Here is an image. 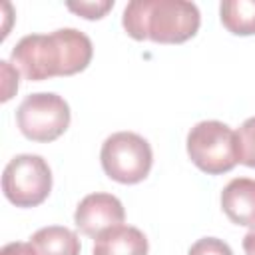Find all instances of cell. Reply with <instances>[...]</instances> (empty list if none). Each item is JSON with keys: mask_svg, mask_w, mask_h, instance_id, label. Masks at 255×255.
<instances>
[{"mask_svg": "<svg viewBox=\"0 0 255 255\" xmlns=\"http://www.w3.org/2000/svg\"><path fill=\"white\" fill-rule=\"evenodd\" d=\"M94 56L92 40L76 28H60L52 34L24 36L10 54L14 68L30 82L56 76H74L88 68Z\"/></svg>", "mask_w": 255, "mask_h": 255, "instance_id": "1", "label": "cell"}, {"mask_svg": "<svg viewBox=\"0 0 255 255\" xmlns=\"http://www.w3.org/2000/svg\"><path fill=\"white\" fill-rule=\"evenodd\" d=\"M199 10L187 0H133L124 8L122 24L133 40L181 44L199 30Z\"/></svg>", "mask_w": 255, "mask_h": 255, "instance_id": "2", "label": "cell"}, {"mask_svg": "<svg viewBox=\"0 0 255 255\" xmlns=\"http://www.w3.org/2000/svg\"><path fill=\"white\" fill-rule=\"evenodd\" d=\"M187 153L201 171L209 175L227 173L239 163L237 133L217 120L199 122L187 133Z\"/></svg>", "mask_w": 255, "mask_h": 255, "instance_id": "3", "label": "cell"}, {"mask_svg": "<svg viewBox=\"0 0 255 255\" xmlns=\"http://www.w3.org/2000/svg\"><path fill=\"white\" fill-rule=\"evenodd\" d=\"M100 161L108 177L118 183H139L147 177L153 153L147 139L133 131H116L102 143Z\"/></svg>", "mask_w": 255, "mask_h": 255, "instance_id": "4", "label": "cell"}, {"mask_svg": "<svg viewBox=\"0 0 255 255\" xmlns=\"http://www.w3.org/2000/svg\"><path fill=\"white\" fill-rule=\"evenodd\" d=\"M52 189V171L42 155L20 153L12 157L2 173V191L16 207L40 205Z\"/></svg>", "mask_w": 255, "mask_h": 255, "instance_id": "5", "label": "cell"}, {"mask_svg": "<svg viewBox=\"0 0 255 255\" xmlns=\"http://www.w3.org/2000/svg\"><path fill=\"white\" fill-rule=\"evenodd\" d=\"M16 124L32 141H54L70 126V106L52 92L30 94L16 110Z\"/></svg>", "mask_w": 255, "mask_h": 255, "instance_id": "6", "label": "cell"}, {"mask_svg": "<svg viewBox=\"0 0 255 255\" xmlns=\"http://www.w3.org/2000/svg\"><path fill=\"white\" fill-rule=\"evenodd\" d=\"M126 217L122 201L112 195V193H90L86 195L74 213L76 227L88 235V237H98L102 231L122 225Z\"/></svg>", "mask_w": 255, "mask_h": 255, "instance_id": "7", "label": "cell"}, {"mask_svg": "<svg viewBox=\"0 0 255 255\" xmlns=\"http://www.w3.org/2000/svg\"><path fill=\"white\" fill-rule=\"evenodd\" d=\"M223 213L235 225L255 229V179L235 177L221 191Z\"/></svg>", "mask_w": 255, "mask_h": 255, "instance_id": "8", "label": "cell"}, {"mask_svg": "<svg viewBox=\"0 0 255 255\" xmlns=\"http://www.w3.org/2000/svg\"><path fill=\"white\" fill-rule=\"evenodd\" d=\"M94 255H147V237L131 225H116L94 241Z\"/></svg>", "mask_w": 255, "mask_h": 255, "instance_id": "9", "label": "cell"}, {"mask_svg": "<svg viewBox=\"0 0 255 255\" xmlns=\"http://www.w3.org/2000/svg\"><path fill=\"white\" fill-rule=\"evenodd\" d=\"M30 243L36 247L38 255H80V239L78 235L62 225H50L38 229Z\"/></svg>", "mask_w": 255, "mask_h": 255, "instance_id": "10", "label": "cell"}, {"mask_svg": "<svg viewBox=\"0 0 255 255\" xmlns=\"http://www.w3.org/2000/svg\"><path fill=\"white\" fill-rule=\"evenodd\" d=\"M221 24L235 36L255 34V0H225L219 6Z\"/></svg>", "mask_w": 255, "mask_h": 255, "instance_id": "11", "label": "cell"}, {"mask_svg": "<svg viewBox=\"0 0 255 255\" xmlns=\"http://www.w3.org/2000/svg\"><path fill=\"white\" fill-rule=\"evenodd\" d=\"M235 133L239 147V163L247 167H255V116L245 120Z\"/></svg>", "mask_w": 255, "mask_h": 255, "instance_id": "12", "label": "cell"}, {"mask_svg": "<svg viewBox=\"0 0 255 255\" xmlns=\"http://www.w3.org/2000/svg\"><path fill=\"white\" fill-rule=\"evenodd\" d=\"M187 255H233V251L225 241L217 237H201L189 247Z\"/></svg>", "mask_w": 255, "mask_h": 255, "instance_id": "13", "label": "cell"}, {"mask_svg": "<svg viewBox=\"0 0 255 255\" xmlns=\"http://www.w3.org/2000/svg\"><path fill=\"white\" fill-rule=\"evenodd\" d=\"M114 8V0H104V2H68V10L80 14L86 20H98L106 16L108 10Z\"/></svg>", "mask_w": 255, "mask_h": 255, "instance_id": "14", "label": "cell"}, {"mask_svg": "<svg viewBox=\"0 0 255 255\" xmlns=\"http://www.w3.org/2000/svg\"><path fill=\"white\" fill-rule=\"evenodd\" d=\"M0 68H2V78H4V84H2V102H8L14 96V92L18 90V72L6 60L0 62Z\"/></svg>", "mask_w": 255, "mask_h": 255, "instance_id": "15", "label": "cell"}, {"mask_svg": "<svg viewBox=\"0 0 255 255\" xmlns=\"http://www.w3.org/2000/svg\"><path fill=\"white\" fill-rule=\"evenodd\" d=\"M0 255H38L36 247L32 243H24V241H12L6 243L0 251Z\"/></svg>", "mask_w": 255, "mask_h": 255, "instance_id": "16", "label": "cell"}, {"mask_svg": "<svg viewBox=\"0 0 255 255\" xmlns=\"http://www.w3.org/2000/svg\"><path fill=\"white\" fill-rule=\"evenodd\" d=\"M243 251H245V255H255V229H251L243 237Z\"/></svg>", "mask_w": 255, "mask_h": 255, "instance_id": "17", "label": "cell"}]
</instances>
